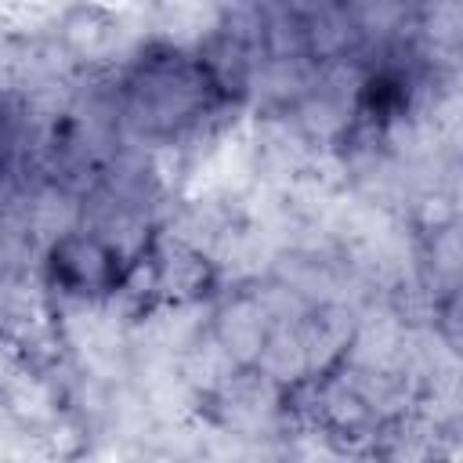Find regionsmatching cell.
<instances>
[{
    "label": "cell",
    "instance_id": "1",
    "mask_svg": "<svg viewBox=\"0 0 463 463\" xmlns=\"http://www.w3.org/2000/svg\"><path fill=\"white\" fill-rule=\"evenodd\" d=\"M221 105L228 101L210 83L199 54L174 43L141 47L112 90L116 116L148 141H177Z\"/></svg>",
    "mask_w": 463,
    "mask_h": 463
},
{
    "label": "cell",
    "instance_id": "2",
    "mask_svg": "<svg viewBox=\"0 0 463 463\" xmlns=\"http://www.w3.org/2000/svg\"><path fill=\"white\" fill-rule=\"evenodd\" d=\"M137 257L116 239L101 235L90 224H72L58 232L40 250L43 286L76 304H109L130 286Z\"/></svg>",
    "mask_w": 463,
    "mask_h": 463
}]
</instances>
